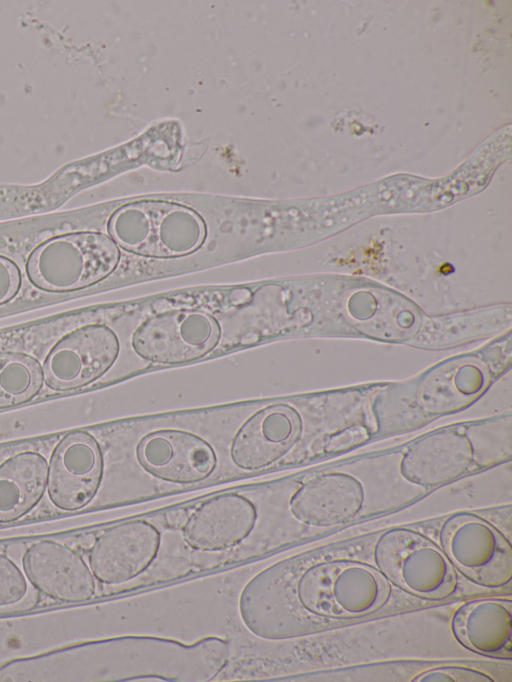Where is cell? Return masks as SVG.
<instances>
[{"label":"cell","mask_w":512,"mask_h":682,"mask_svg":"<svg viewBox=\"0 0 512 682\" xmlns=\"http://www.w3.org/2000/svg\"><path fill=\"white\" fill-rule=\"evenodd\" d=\"M412 681L417 682H493L487 673L463 666H439L416 675Z\"/></svg>","instance_id":"21"},{"label":"cell","mask_w":512,"mask_h":682,"mask_svg":"<svg viewBox=\"0 0 512 682\" xmlns=\"http://www.w3.org/2000/svg\"><path fill=\"white\" fill-rule=\"evenodd\" d=\"M108 232L122 249L157 259L189 255L206 238L205 224L197 213L182 205L159 201L121 207L111 216Z\"/></svg>","instance_id":"3"},{"label":"cell","mask_w":512,"mask_h":682,"mask_svg":"<svg viewBox=\"0 0 512 682\" xmlns=\"http://www.w3.org/2000/svg\"><path fill=\"white\" fill-rule=\"evenodd\" d=\"M220 326L210 314L170 310L146 319L133 333L132 347L141 358L160 364H181L204 357L220 339Z\"/></svg>","instance_id":"7"},{"label":"cell","mask_w":512,"mask_h":682,"mask_svg":"<svg viewBox=\"0 0 512 682\" xmlns=\"http://www.w3.org/2000/svg\"><path fill=\"white\" fill-rule=\"evenodd\" d=\"M451 629L464 647L481 655L511 659V601L481 598L461 605L454 613Z\"/></svg>","instance_id":"17"},{"label":"cell","mask_w":512,"mask_h":682,"mask_svg":"<svg viewBox=\"0 0 512 682\" xmlns=\"http://www.w3.org/2000/svg\"><path fill=\"white\" fill-rule=\"evenodd\" d=\"M136 454L148 473L179 484L199 482L216 466L210 445L183 430H160L145 436L138 444Z\"/></svg>","instance_id":"12"},{"label":"cell","mask_w":512,"mask_h":682,"mask_svg":"<svg viewBox=\"0 0 512 682\" xmlns=\"http://www.w3.org/2000/svg\"><path fill=\"white\" fill-rule=\"evenodd\" d=\"M374 560L389 581L415 596L440 600L457 588L455 568L442 548L412 529L383 533L375 544Z\"/></svg>","instance_id":"5"},{"label":"cell","mask_w":512,"mask_h":682,"mask_svg":"<svg viewBox=\"0 0 512 682\" xmlns=\"http://www.w3.org/2000/svg\"><path fill=\"white\" fill-rule=\"evenodd\" d=\"M254 505L238 494L213 497L189 514L182 535L186 543L201 551H222L240 543L254 528Z\"/></svg>","instance_id":"13"},{"label":"cell","mask_w":512,"mask_h":682,"mask_svg":"<svg viewBox=\"0 0 512 682\" xmlns=\"http://www.w3.org/2000/svg\"><path fill=\"white\" fill-rule=\"evenodd\" d=\"M441 548L454 568L471 581L486 587H502L512 576L509 541L484 519L459 513L440 530Z\"/></svg>","instance_id":"6"},{"label":"cell","mask_w":512,"mask_h":682,"mask_svg":"<svg viewBox=\"0 0 512 682\" xmlns=\"http://www.w3.org/2000/svg\"><path fill=\"white\" fill-rule=\"evenodd\" d=\"M248 585L291 590L294 606L315 616L359 618L380 610L392 593L390 581L377 569L352 560H330L307 566L291 579L271 567Z\"/></svg>","instance_id":"1"},{"label":"cell","mask_w":512,"mask_h":682,"mask_svg":"<svg viewBox=\"0 0 512 682\" xmlns=\"http://www.w3.org/2000/svg\"><path fill=\"white\" fill-rule=\"evenodd\" d=\"M22 275L18 265L0 255V305L10 302L20 291Z\"/></svg>","instance_id":"22"},{"label":"cell","mask_w":512,"mask_h":682,"mask_svg":"<svg viewBox=\"0 0 512 682\" xmlns=\"http://www.w3.org/2000/svg\"><path fill=\"white\" fill-rule=\"evenodd\" d=\"M119 353L116 334L106 325L89 324L63 336L43 364L45 384L54 391H71L100 378Z\"/></svg>","instance_id":"8"},{"label":"cell","mask_w":512,"mask_h":682,"mask_svg":"<svg viewBox=\"0 0 512 682\" xmlns=\"http://www.w3.org/2000/svg\"><path fill=\"white\" fill-rule=\"evenodd\" d=\"M100 677L207 682L227 665L229 644L217 636L185 644L154 636H124L99 645Z\"/></svg>","instance_id":"2"},{"label":"cell","mask_w":512,"mask_h":682,"mask_svg":"<svg viewBox=\"0 0 512 682\" xmlns=\"http://www.w3.org/2000/svg\"><path fill=\"white\" fill-rule=\"evenodd\" d=\"M473 461V446L467 436L457 431H439L407 449L400 472L409 482L435 487L462 476Z\"/></svg>","instance_id":"16"},{"label":"cell","mask_w":512,"mask_h":682,"mask_svg":"<svg viewBox=\"0 0 512 682\" xmlns=\"http://www.w3.org/2000/svg\"><path fill=\"white\" fill-rule=\"evenodd\" d=\"M160 546V533L143 520L126 521L101 533L89 548V567L105 584L125 583L154 561Z\"/></svg>","instance_id":"10"},{"label":"cell","mask_w":512,"mask_h":682,"mask_svg":"<svg viewBox=\"0 0 512 682\" xmlns=\"http://www.w3.org/2000/svg\"><path fill=\"white\" fill-rule=\"evenodd\" d=\"M43 369L32 356L0 351V409L24 404L43 386Z\"/></svg>","instance_id":"19"},{"label":"cell","mask_w":512,"mask_h":682,"mask_svg":"<svg viewBox=\"0 0 512 682\" xmlns=\"http://www.w3.org/2000/svg\"><path fill=\"white\" fill-rule=\"evenodd\" d=\"M120 250L110 236L83 231L51 237L29 255L26 274L37 288L53 293L93 286L118 266Z\"/></svg>","instance_id":"4"},{"label":"cell","mask_w":512,"mask_h":682,"mask_svg":"<svg viewBox=\"0 0 512 682\" xmlns=\"http://www.w3.org/2000/svg\"><path fill=\"white\" fill-rule=\"evenodd\" d=\"M47 472L46 459L34 451L17 453L0 465V522L15 521L37 505Z\"/></svg>","instance_id":"18"},{"label":"cell","mask_w":512,"mask_h":682,"mask_svg":"<svg viewBox=\"0 0 512 682\" xmlns=\"http://www.w3.org/2000/svg\"><path fill=\"white\" fill-rule=\"evenodd\" d=\"M22 562L29 581L54 600L79 603L95 594V577L90 567L66 544L52 540L33 543Z\"/></svg>","instance_id":"11"},{"label":"cell","mask_w":512,"mask_h":682,"mask_svg":"<svg viewBox=\"0 0 512 682\" xmlns=\"http://www.w3.org/2000/svg\"><path fill=\"white\" fill-rule=\"evenodd\" d=\"M300 419L282 404L266 407L239 429L231 445V458L245 470L264 468L283 456L298 436Z\"/></svg>","instance_id":"15"},{"label":"cell","mask_w":512,"mask_h":682,"mask_svg":"<svg viewBox=\"0 0 512 682\" xmlns=\"http://www.w3.org/2000/svg\"><path fill=\"white\" fill-rule=\"evenodd\" d=\"M103 475V456L88 432L67 433L55 446L48 465L47 491L64 511L85 507L96 495Z\"/></svg>","instance_id":"9"},{"label":"cell","mask_w":512,"mask_h":682,"mask_svg":"<svg viewBox=\"0 0 512 682\" xmlns=\"http://www.w3.org/2000/svg\"><path fill=\"white\" fill-rule=\"evenodd\" d=\"M189 514L184 509H173L165 513V523L168 527L173 529H182L185 525Z\"/></svg>","instance_id":"23"},{"label":"cell","mask_w":512,"mask_h":682,"mask_svg":"<svg viewBox=\"0 0 512 682\" xmlns=\"http://www.w3.org/2000/svg\"><path fill=\"white\" fill-rule=\"evenodd\" d=\"M364 489L344 472H328L306 481L291 497L290 511L302 523L326 527L345 523L362 509Z\"/></svg>","instance_id":"14"},{"label":"cell","mask_w":512,"mask_h":682,"mask_svg":"<svg viewBox=\"0 0 512 682\" xmlns=\"http://www.w3.org/2000/svg\"><path fill=\"white\" fill-rule=\"evenodd\" d=\"M27 592L26 579L18 566L0 553V606L15 604Z\"/></svg>","instance_id":"20"}]
</instances>
